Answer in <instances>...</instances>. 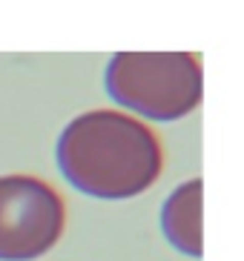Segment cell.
Segmentation results:
<instances>
[{
	"instance_id": "cell-1",
	"label": "cell",
	"mask_w": 244,
	"mask_h": 261,
	"mask_svg": "<svg viewBox=\"0 0 244 261\" xmlns=\"http://www.w3.org/2000/svg\"><path fill=\"white\" fill-rule=\"evenodd\" d=\"M55 155L78 192L107 201L147 192L164 167L158 135L118 109H92L69 121Z\"/></svg>"
},
{
	"instance_id": "cell-2",
	"label": "cell",
	"mask_w": 244,
	"mask_h": 261,
	"mask_svg": "<svg viewBox=\"0 0 244 261\" xmlns=\"http://www.w3.org/2000/svg\"><path fill=\"white\" fill-rule=\"evenodd\" d=\"M104 84L115 103L161 123L196 112L204 98V72L190 52H118Z\"/></svg>"
},
{
	"instance_id": "cell-3",
	"label": "cell",
	"mask_w": 244,
	"mask_h": 261,
	"mask_svg": "<svg viewBox=\"0 0 244 261\" xmlns=\"http://www.w3.org/2000/svg\"><path fill=\"white\" fill-rule=\"evenodd\" d=\"M61 192L35 175H0V261H35L63 236Z\"/></svg>"
},
{
	"instance_id": "cell-4",
	"label": "cell",
	"mask_w": 244,
	"mask_h": 261,
	"mask_svg": "<svg viewBox=\"0 0 244 261\" xmlns=\"http://www.w3.org/2000/svg\"><path fill=\"white\" fill-rule=\"evenodd\" d=\"M204 181L190 178L176 192H169V198L161 207V230L167 241L176 247L178 253L201 258L204 253V227H201V195H204Z\"/></svg>"
}]
</instances>
